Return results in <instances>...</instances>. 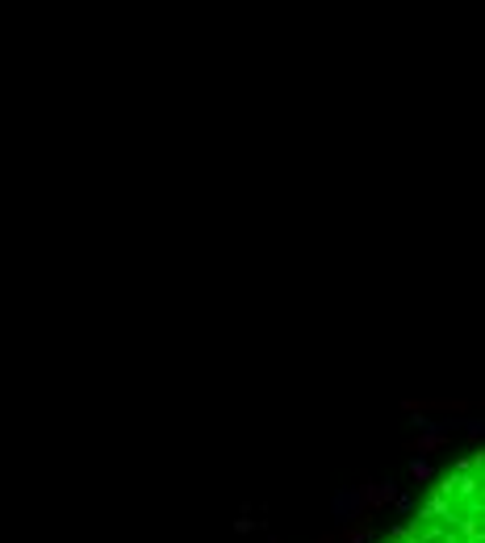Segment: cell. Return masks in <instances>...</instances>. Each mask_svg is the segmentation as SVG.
<instances>
[{
    "label": "cell",
    "instance_id": "6da1fadb",
    "mask_svg": "<svg viewBox=\"0 0 485 543\" xmlns=\"http://www.w3.org/2000/svg\"><path fill=\"white\" fill-rule=\"evenodd\" d=\"M364 489V506H368V514H373V510H381L385 502H394V485H360Z\"/></svg>",
    "mask_w": 485,
    "mask_h": 543
},
{
    "label": "cell",
    "instance_id": "7a4b0ae2",
    "mask_svg": "<svg viewBox=\"0 0 485 543\" xmlns=\"http://www.w3.org/2000/svg\"><path fill=\"white\" fill-rule=\"evenodd\" d=\"M444 443H448L444 431H431V435H423V439H414V452H435V447H444Z\"/></svg>",
    "mask_w": 485,
    "mask_h": 543
}]
</instances>
